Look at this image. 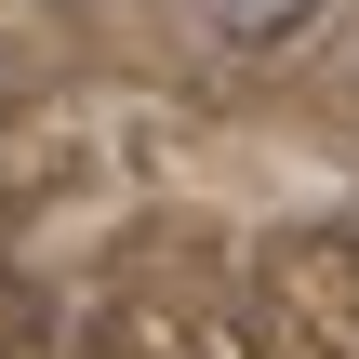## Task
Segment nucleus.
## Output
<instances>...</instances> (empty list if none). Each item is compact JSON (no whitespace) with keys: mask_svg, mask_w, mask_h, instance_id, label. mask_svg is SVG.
I'll use <instances>...</instances> for the list:
<instances>
[{"mask_svg":"<svg viewBox=\"0 0 359 359\" xmlns=\"http://www.w3.org/2000/svg\"><path fill=\"white\" fill-rule=\"evenodd\" d=\"M200 13H213L226 40H293V27H320L333 0H200Z\"/></svg>","mask_w":359,"mask_h":359,"instance_id":"f257e3e1","label":"nucleus"}]
</instances>
